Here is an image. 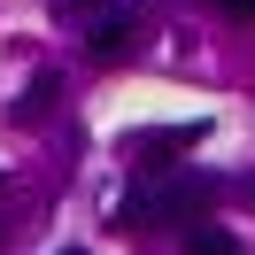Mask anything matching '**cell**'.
I'll return each mask as SVG.
<instances>
[{
	"label": "cell",
	"mask_w": 255,
	"mask_h": 255,
	"mask_svg": "<svg viewBox=\"0 0 255 255\" xmlns=\"http://www.w3.org/2000/svg\"><path fill=\"white\" fill-rule=\"evenodd\" d=\"M209 201H217V178H162L155 193H139V201H124V224H201Z\"/></svg>",
	"instance_id": "1"
},
{
	"label": "cell",
	"mask_w": 255,
	"mask_h": 255,
	"mask_svg": "<svg viewBox=\"0 0 255 255\" xmlns=\"http://www.w3.org/2000/svg\"><path fill=\"white\" fill-rule=\"evenodd\" d=\"M78 47L93 54V62H116V54L131 47V8H124V0H109V8H101V16L78 31Z\"/></svg>",
	"instance_id": "2"
},
{
	"label": "cell",
	"mask_w": 255,
	"mask_h": 255,
	"mask_svg": "<svg viewBox=\"0 0 255 255\" xmlns=\"http://www.w3.org/2000/svg\"><path fill=\"white\" fill-rule=\"evenodd\" d=\"M54 101H62V78H54V70H31V78H23V93H16V109H8V116H16L23 131H31V124H47V116H54Z\"/></svg>",
	"instance_id": "3"
},
{
	"label": "cell",
	"mask_w": 255,
	"mask_h": 255,
	"mask_svg": "<svg viewBox=\"0 0 255 255\" xmlns=\"http://www.w3.org/2000/svg\"><path fill=\"white\" fill-rule=\"evenodd\" d=\"M193 139H201V124H162V131H139V139H131V155H155L147 170H170L162 155H178V147H193Z\"/></svg>",
	"instance_id": "4"
},
{
	"label": "cell",
	"mask_w": 255,
	"mask_h": 255,
	"mask_svg": "<svg viewBox=\"0 0 255 255\" xmlns=\"http://www.w3.org/2000/svg\"><path fill=\"white\" fill-rule=\"evenodd\" d=\"M186 255H248L224 224H186Z\"/></svg>",
	"instance_id": "5"
},
{
	"label": "cell",
	"mask_w": 255,
	"mask_h": 255,
	"mask_svg": "<svg viewBox=\"0 0 255 255\" xmlns=\"http://www.w3.org/2000/svg\"><path fill=\"white\" fill-rule=\"evenodd\" d=\"M101 8H109V0H54V16H62V23H78V31L101 16Z\"/></svg>",
	"instance_id": "6"
},
{
	"label": "cell",
	"mask_w": 255,
	"mask_h": 255,
	"mask_svg": "<svg viewBox=\"0 0 255 255\" xmlns=\"http://www.w3.org/2000/svg\"><path fill=\"white\" fill-rule=\"evenodd\" d=\"M240 201H248V209H255V178H248V186H240Z\"/></svg>",
	"instance_id": "7"
},
{
	"label": "cell",
	"mask_w": 255,
	"mask_h": 255,
	"mask_svg": "<svg viewBox=\"0 0 255 255\" xmlns=\"http://www.w3.org/2000/svg\"><path fill=\"white\" fill-rule=\"evenodd\" d=\"M62 255H85V248H62Z\"/></svg>",
	"instance_id": "8"
}]
</instances>
